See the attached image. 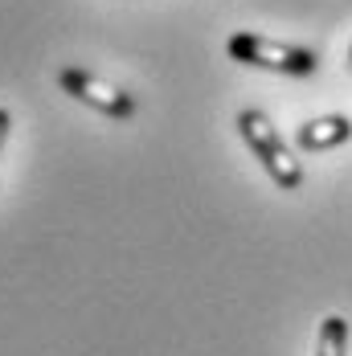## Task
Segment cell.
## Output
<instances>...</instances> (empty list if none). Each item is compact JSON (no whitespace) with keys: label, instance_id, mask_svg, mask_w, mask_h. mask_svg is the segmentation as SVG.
I'll return each instance as SVG.
<instances>
[{"label":"cell","instance_id":"cell-4","mask_svg":"<svg viewBox=\"0 0 352 356\" xmlns=\"http://www.w3.org/2000/svg\"><path fill=\"white\" fill-rule=\"evenodd\" d=\"M349 140H352L349 115H319V119H307L299 127V147H307V152H328V147H340Z\"/></svg>","mask_w":352,"mask_h":356},{"label":"cell","instance_id":"cell-1","mask_svg":"<svg viewBox=\"0 0 352 356\" xmlns=\"http://www.w3.org/2000/svg\"><path fill=\"white\" fill-rule=\"evenodd\" d=\"M230 58L242 62V66H258V70L271 74H291V78H307L319 70L316 49H303V45H291V41H275V37L262 33H234L225 41Z\"/></svg>","mask_w":352,"mask_h":356},{"label":"cell","instance_id":"cell-5","mask_svg":"<svg viewBox=\"0 0 352 356\" xmlns=\"http://www.w3.org/2000/svg\"><path fill=\"white\" fill-rule=\"evenodd\" d=\"M316 356H349V320L344 316H323L319 320Z\"/></svg>","mask_w":352,"mask_h":356},{"label":"cell","instance_id":"cell-3","mask_svg":"<svg viewBox=\"0 0 352 356\" xmlns=\"http://www.w3.org/2000/svg\"><path fill=\"white\" fill-rule=\"evenodd\" d=\"M58 86H62L70 99L95 107L99 115H106V119H131V115H136V99H131L127 90H119V86H111V82L95 78V74L78 70V66L58 70Z\"/></svg>","mask_w":352,"mask_h":356},{"label":"cell","instance_id":"cell-6","mask_svg":"<svg viewBox=\"0 0 352 356\" xmlns=\"http://www.w3.org/2000/svg\"><path fill=\"white\" fill-rule=\"evenodd\" d=\"M8 127H13V115L0 107V147H4V140H8Z\"/></svg>","mask_w":352,"mask_h":356},{"label":"cell","instance_id":"cell-7","mask_svg":"<svg viewBox=\"0 0 352 356\" xmlns=\"http://www.w3.org/2000/svg\"><path fill=\"white\" fill-rule=\"evenodd\" d=\"M349 58H352V54H349Z\"/></svg>","mask_w":352,"mask_h":356},{"label":"cell","instance_id":"cell-2","mask_svg":"<svg viewBox=\"0 0 352 356\" xmlns=\"http://www.w3.org/2000/svg\"><path fill=\"white\" fill-rule=\"evenodd\" d=\"M238 131H242V140L250 143V152L262 160V168L271 172V180H275L279 188L295 193V188L303 184V164L291 156V143L275 131V123H271L262 111H254V107L242 111V115H238Z\"/></svg>","mask_w":352,"mask_h":356}]
</instances>
